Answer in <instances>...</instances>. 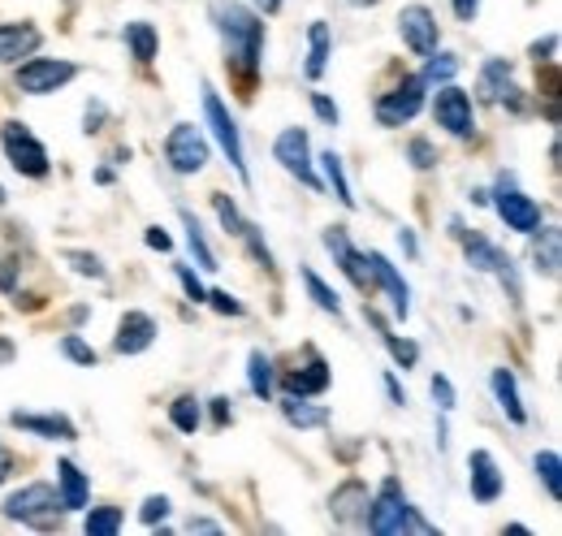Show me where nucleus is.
Wrapping results in <instances>:
<instances>
[{"mask_svg":"<svg viewBox=\"0 0 562 536\" xmlns=\"http://www.w3.org/2000/svg\"><path fill=\"white\" fill-rule=\"evenodd\" d=\"M209 18L225 44V66L234 69L243 82H256L260 62H265V22L238 0H212Z\"/></svg>","mask_w":562,"mask_h":536,"instance_id":"1","label":"nucleus"},{"mask_svg":"<svg viewBox=\"0 0 562 536\" xmlns=\"http://www.w3.org/2000/svg\"><path fill=\"white\" fill-rule=\"evenodd\" d=\"M372 533L390 536V533H432V524L416 515V506L403 498V489H398V480H385L381 484V493L376 498H368V520H363Z\"/></svg>","mask_w":562,"mask_h":536,"instance_id":"2","label":"nucleus"},{"mask_svg":"<svg viewBox=\"0 0 562 536\" xmlns=\"http://www.w3.org/2000/svg\"><path fill=\"white\" fill-rule=\"evenodd\" d=\"M0 147H4L9 165H13L22 178H48V169H53L48 147L26 131L22 122H4V131H0Z\"/></svg>","mask_w":562,"mask_h":536,"instance_id":"3","label":"nucleus"},{"mask_svg":"<svg viewBox=\"0 0 562 536\" xmlns=\"http://www.w3.org/2000/svg\"><path fill=\"white\" fill-rule=\"evenodd\" d=\"M57 511H61V498L44 480L22 484L18 493L4 498V520H13V524H48V515H57Z\"/></svg>","mask_w":562,"mask_h":536,"instance_id":"4","label":"nucleus"},{"mask_svg":"<svg viewBox=\"0 0 562 536\" xmlns=\"http://www.w3.org/2000/svg\"><path fill=\"white\" fill-rule=\"evenodd\" d=\"M165 160H169L173 174H200L209 165V138H204V131L191 126V122H178L169 131V138H165Z\"/></svg>","mask_w":562,"mask_h":536,"instance_id":"5","label":"nucleus"},{"mask_svg":"<svg viewBox=\"0 0 562 536\" xmlns=\"http://www.w3.org/2000/svg\"><path fill=\"white\" fill-rule=\"evenodd\" d=\"M204 118H209L212 126V138L221 143V152L229 156V165L238 169V178L247 182L251 174H247V156H243V134H238V122L229 118V109L221 104V96L212 91V87H204Z\"/></svg>","mask_w":562,"mask_h":536,"instance_id":"6","label":"nucleus"},{"mask_svg":"<svg viewBox=\"0 0 562 536\" xmlns=\"http://www.w3.org/2000/svg\"><path fill=\"white\" fill-rule=\"evenodd\" d=\"M432 122H437L441 131H450L454 138H468V134L476 131L472 96H468L463 87H454V82H441V91H437V100H432Z\"/></svg>","mask_w":562,"mask_h":536,"instance_id":"7","label":"nucleus"},{"mask_svg":"<svg viewBox=\"0 0 562 536\" xmlns=\"http://www.w3.org/2000/svg\"><path fill=\"white\" fill-rule=\"evenodd\" d=\"M74 78H78V66H70V62L31 57L26 66L18 69V91H26V96H53V91H61Z\"/></svg>","mask_w":562,"mask_h":536,"instance_id":"8","label":"nucleus"},{"mask_svg":"<svg viewBox=\"0 0 562 536\" xmlns=\"http://www.w3.org/2000/svg\"><path fill=\"white\" fill-rule=\"evenodd\" d=\"M420 109H424V78H403L394 91H385L376 100V122L394 131V126H407Z\"/></svg>","mask_w":562,"mask_h":536,"instance_id":"9","label":"nucleus"},{"mask_svg":"<svg viewBox=\"0 0 562 536\" xmlns=\"http://www.w3.org/2000/svg\"><path fill=\"white\" fill-rule=\"evenodd\" d=\"M497 216H502L506 230H515V234H537V230H541V203L528 200L506 174H502V191H497Z\"/></svg>","mask_w":562,"mask_h":536,"instance_id":"10","label":"nucleus"},{"mask_svg":"<svg viewBox=\"0 0 562 536\" xmlns=\"http://www.w3.org/2000/svg\"><path fill=\"white\" fill-rule=\"evenodd\" d=\"M273 156L281 160V169H285V174H294L299 182L321 187V182H316V169H312V143H307V131H303V126L281 131L278 143H273Z\"/></svg>","mask_w":562,"mask_h":536,"instance_id":"11","label":"nucleus"},{"mask_svg":"<svg viewBox=\"0 0 562 536\" xmlns=\"http://www.w3.org/2000/svg\"><path fill=\"white\" fill-rule=\"evenodd\" d=\"M398 35H403V44H407L416 57L437 53V40H441L437 18H432V9H424V4H407V9L398 13Z\"/></svg>","mask_w":562,"mask_h":536,"instance_id":"12","label":"nucleus"},{"mask_svg":"<svg viewBox=\"0 0 562 536\" xmlns=\"http://www.w3.org/2000/svg\"><path fill=\"white\" fill-rule=\"evenodd\" d=\"M325 247H329V256L338 260V268L351 277L355 286H359V290H368V281H372V277H368V260L351 247V238H347V230H342V225H329V230H325Z\"/></svg>","mask_w":562,"mask_h":536,"instance_id":"13","label":"nucleus"},{"mask_svg":"<svg viewBox=\"0 0 562 536\" xmlns=\"http://www.w3.org/2000/svg\"><path fill=\"white\" fill-rule=\"evenodd\" d=\"M156 321L147 312H126L122 325H117V337H113V350L117 355H143L151 342H156Z\"/></svg>","mask_w":562,"mask_h":536,"instance_id":"14","label":"nucleus"},{"mask_svg":"<svg viewBox=\"0 0 562 536\" xmlns=\"http://www.w3.org/2000/svg\"><path fill=\"white\" fill-rule=\"evenodd\" d=\"M368 277H372V281L394 299V312H398V316H407V312H412V290H407L403 272L390 265L381 252H372V256H368Z\"/></svg>","mask_w":562,"mask_h":536,"instance_id":"15","label":"nucleus"},{"mask_svg":"<svg viewBox=\"0 0 562 536\" xmlns=\"http://www.w3.org/2000/svg\"><path fill=\"white\" fill-rule=\"evenodd\" d=\"M459 238H463V252H468V265L476 268V272H497L502 281L510 277V256L502 252V247H493L485 234H463L459 230Z\"/></svg>","mask_w":562,"mask_h":536,"instance_id":"16","label":"nucleus"},{"mask_svg":"<svg viewBox=\"0 0 562 536\" xmlns=\"http://www.w3.org/2000/svg\"><path fill=\"white\" fill-rule=\"evenodd\" d=\"M40 31L31 22H0V66H13L40 48Z\"/></svg>","mask_w":562,"mask_h":536,"instance_id":"17","label":"nucleus"},{"mask_svg":"<svg viewBox=\"0 0 562 536\" xmlns=\"http://www.w3.org/2000/svg\"><path fill=\"white\" fill-rule=\"evenodd\" d=\"M468 471H472L468 480H472V498H476V502H497V498H502V471H497L490 450H472Z\"/></svg>","mask_w":562,"mask_h":536,"instance_id":"18","label":"nucleus"},{"mask_svg":"<svg viewBox=\"0 0 562 536\" xmlns=\"http://www.w3.org/2000/svg\"><path fill=\"white\" fill-rule=\"evenodd\" d=\"M22 433H35V437H48V442H74L78 428H74L66 415H35V411H13L9 415Z\"/></svg>","mask_w":562,"mask_h":536,"instance_id":"19","label":"nucleus"},{"mask_svg":"<svg viewBox=\"0 0 562 536\" xmlns=\"http://www.w3.org/2000/svg\"><path fill=\"white\" fill-rule=\"evenodd\" d=\"M325 390H329V364L325 359H312L307 368L285 377V394H294V399H312V394H325Z\"/></svg>","mask_w":562,"mask_h":536,"instance_id":"20","label":"nucleus"},{"mask_svg":"<svg viewBox=\"0 0 562 536\" xmlns=\"http://www.w3.org/2000/svg\"><path fill=\"white\" fill-rule=\"evenodd\" d=\"M493 394H497V406L506 411V420L510 424H528V411H524V402H519V386H515V377L506 372V368H497L490 377Z\"/></svg>","mask_w":562,"mask_h":536,"instance_id":"21","label":"nucleus"},{"mask_svg":"<svg viewBox=\"0 0 562 536\" xmlns=\"http://www.w3.org/2000/svg\"><path fill=\"white\" fill-rule=\"evenodd\" d=\"M57 480H61V511H82L87 506V476L74 468L70 459L57 464Z\"/></svg>","mask_w":562,"mask_h":536,"instance_id":"22","label":"nucleus"},{"mask_svg":"<svg viewBox=\"0 0 562 536\" xmlns=\"http://www.w3.org/2000/svg\"><path fill=\"white\" fill-rule=\"evenodd\" d=\"M510 78H515L510 62H502V57L485 62V66H481V96H485V100H506V91H515Z\"/></svg>","mask_w":562,"mask_h":536,"instance_id":"23","label":"nucleus"},{"mask_svg":"<svg viewBox=\"0 0 562 536\" xmlns=\"http://www.w3.org/2000/svg\"><path fill=\"white\" fill-rule=\"evenodd\" d=\"M182 225H187V247H191V256H195V265L204 268V272H216V256H212L209 238H204V225H200V216L195 212H187L182 208Z\"/></svg>","mask_w":562,"mask_h":536,"instance_id":"24","label":"nucleus"},{"mask_svg":"<svg viewBox=\"0 0 562 536\" xmlns=\"http://www.w3.org/2000/svg\"><path fill=\"white\" fill-rule=\"evenodd\" d=\"M307 40H312V53H307V78L316 82L325 66H329V44H334V35H329V22H312L307 26Z\"/></svg>","mask_w":562,"mask_h":536,"instance_id":"25","label":"nucleus"},{"mask_svg":"<svg viewBox=\"0 0 562 536\" xmlns=\"http://www.w3.org/2000/svg\"><path fill=\"white\" fill-rule=\"evenodd\" d=\"M247 386H251V394L256 399H273V359L265 355V350H251V359H247Z\"/></svg>","mask_w":562,"mask_h":536,"instance_id":"26","label":"nucleus"},{"mask_svg":"<svg viewBox=\"0 0 562 536\" xmlns=\"http://www.w3.org/2000/svg\"><path fill=\"white\" fill-rule=\"evenodd\" d=\"M281 415H285V424H294V428H321L325 420H329V411L325 406H312L307 399H281Z\"/></svg>","mask_w":562,"mask_h":536,"instance_id":"27","label":"nucleus"},{"mask_svg":"<svg viewBox=\"0 0 562 536\" xmlns=\"http://www.w3.org/2000/svg\"><path fill=\"white\" fill-rule=\"evenodd\" d=\"M359 506L368 511V489H363L359 480H347V484L334 493V515H338L342 524H359Z\"/></svg>","mask_w":562,"mask_h":536,"instance_id":"28","label":"nucleus"},{"mask_svg":"<svg viewBox=\"0 0 562 536\" xmlns=\"http://www.w3.org/2000/svg\"><path fill=\"white\" fill-rule=\"evenodd\" d=\"M169 420H173V428H178V433H195V428L204 424L200 399H195V394H182V399H173V402H169Z\"/></svg>","mask_w":562,"mask_h":536,"instance_id":"29","label":"nucleus"},{"mask_svg":"<svg viewBox=\"0 0 562 536\" xmlns=\"http://www.w3.org/2000/svg\"><path fill=\"white\" fill-rule=\"evenodd\" d=\"M303 286H307V294H312V303H316L321 312L342 316V299H338V290H329V286L321 281V272H316V268H303Z\"/></svg>","mask_w":562,"mask_h":536,"instance_id":"30","label":"nucleus"},{"mask_svg":"<svg viewBox=\"0 0 562 536\" xmlns=\"http://www.w3.org/2000/svg\"><path fill=\"white\" fill-rule=\"evenodd\" d=\"M82 528H87V536L122 533V511H117V506H91L87 520H82Z\"/></svg>","mask_w":562,"mask_h":536,"instance_id":"31","label":"nucleus"},{"mask_svg":"<svg viewBox=\"0 0 562 536\" xmlns=\"http://www.w3.org/2000/svg\"><path fill=\"white\" fill-rule=\"evenodd\" d=\"M321 165H325V178H329V187H334V196H338V203H347V208H355L351 182H347V169H342V156H338V152H325V156H321Z\"/></svg>","mask_w":562,"mask_h":536,"instance_id":"32","label":"nucleus"},{"mask_svg":"<svg viewBox=\"0 0 562 536\" xmlns=\"http://www.w3.org/2000/svg\"><path fill=\"white\" fill-rule=\"evenodd\" d=\"M126 44H131V53H135L139 62H156L160 40H156V31H151L147 22H131V26H126Z\"/></svg>","mask_w":562,"mask_h":536,"instance_id":"33","label":"nucleus"},{"mask_svg":"<svg viewBox=\"0 0 562 536\" xmlns=\"http://www.w3.org/2000/svg\"><path fill=\"white\" fill-rule=\"evenodd\" d=\"M562 464H559V455H554V450H541V455H537V476H541V480H546V493H550V498H554V502H559L562 498Z\"/></svg>","mask_w":562,"mask_h":536,"instance_id":"34","label":"nucleus"},{"mask_svg":"<svg viewBox=\"0 0 562 536\" xmlns=\"http://www.w3.org/2000/svg\"><path fill=\"white\" fill-rule=\"evenodd\" d=\"M212 208H216V216H221V225H225V234H234V238H243V230H247V216L238 212V203L225 200V196H212Z\"/></svg>","mask_w":562,"mask_h":536,"instance_id":"35","label":"nucleus"},{"mask_svg":"<svg viewBox=\"0 0 562 536\" xmlns=\"http://www.w3.org/2000/svg\"><path fill=\"white\" fill-rule=\"evenodd\" d=\"M532 260L537 268H546V272H559V230H546L541 238H537V252H532Z\"/></svg>","mask_w":562,"mask_h":536,"instance_id":"36","label":"nucleus"},{"mask_svg":"<svg viewBox=\"0 0 562 536\" xmlns=\"http://www.w3.org/2000/svg\"><path fill=\"white\" fill-rule=\"evenodd\" d=\"M454 74H459V57H450V53H437V57H432V53H428V66H424V82H450V78H454Z\"/></svg>","mask_w":562,"mask_h":536,"instance_id":"37","label":"nucleus"},{"mask_svg":"<svg viewBox=\"0 0 562 536\" xmlns=\"http://www.w3.org/2000/svg\"><path fill=\"white\" fill-rule=\"evenodd\" d=\"M61 355H66V359H74V364H82V368H95V364H100V355H95V350H91V346H87L78 334L61 337Z\"/></svg>","mask_w":562,"mask_h":536,"instance_id":"38","label":"nucleus"},{"mask_svg":"<svg viewBox=\"0 0 562 536\" xmlns=\"http://www.w3.org/2000/svg\"><path fill=\"white\" fill-rule=\"evenodd\" d=\"M66 265H70L78 277H95V281H104V277H109L104 265H100L91 252H66Z\"/></svg>","mask_w":562,"mask_h":536,"instance_id":"39","label":"nucleus"},{"mask_svg":"<svg viewBox=\"0 0 562 536\" xmlns=\"http://www.w3.org/2000/svg\"><path fill=\"white\" fill-rule=\"evenodd\" d=\"M385 346H390V355H394L403 368H412V364L420 359V346H416V342H403V337L385 334Z\"/></svg>","mask_w":562,"mask_h":536,"instance_id":"40","label":"nucleus"},{"mask_svg":"<svg viewBox=\"0 0 562 536\" xmlns=\"http://www.w3.org/2000/svg\"><path fill=\"white\" fill-rule=\"evenodd\" d=\"M173 272H178V281H182V290H187V294H191L195 303H204V299H209V290H204V281L195 277V268H191V265H178V268H173Z\"/></svg>","mask_w":562,"mask_h":536,"instance_id":"41","label":"nucleus"},{"mask_svg":"<svg viewBox=\"0 0 562 536\" xmlns=\"http://www.w3.org/2000/svg\"><path fill=\"white\" fill-rule=\"evenodd\" d=\"M165 515H169V498H165V493H151V498H147V502L139 506L143 524H160Z\"/></svg>","mask_w":562,"mask_h":536,"instance_id":"42","label":"nucleus"},{"mask_svg":"<svg viewBox=\"0 0 562 536\" xmlns=\"http://www.w3.org/2000/svg\"><path fill=\"white\" fill-rule=\"evenodd\" d=\"M204 303H212L221 316H243V303H238L229 290H209V299H204Z\"/></svg>","mask_w":562,"mask_h":536,"instance_id":"43","label":"nucleus"},{"mask_svg":"<svg viewBox=\"0 0 562 536\" xmlns=\"http://www.w3.org/2000/svg\"><path fill=\"white\" fill-rule=\"evenodd\" d=\"M312 109H316V118H321L325 126H338V122H342V113H338V104H334L329 96H321V91L312 96Z\"/></svg>","mask_w":562,"mask_h":536,"instance_id":"44","label":"nucleus"},{"mask_svg":"<svg viewBox=\"0 0 562 536\" xmlns=\"http://www.w3.org/2000/svg\"><path fill=\"white\" fill-rule=\"evenodd\" d=\"M432 399H437V406H441V411H454V386H450L441 372L432 377Z\"/></svg>","mask_w":562,"mask_h":536,"instance_id":"45","label":"nucleus"},{"mask_svg":"<svg viewBox=\"0 0 562 536\" xmlns=\"http://www.w3.org/2000/svg\"><path fill=\"white\" fill-rule=\"evenodd\" d=\"M432 160H437L432 156V143L428 138H412V165L416 169H432Z\"/></svg>","mask_w":562,"mask_h":536,"instance_id":"46","label":"nucleus"},{"mask_svg":"<svg viewBox=\"0 0 562 536\" xmlns=\"http://www.w3.org/2000/svg\"><path fill=\"white\" fill-rule=\"evenodd\" d=\"M143 238H147V247H151V252H173V238H169V234H165L160 225H151V230H147Z\"/></svg>","mask_w":562,"mask_h":536,"instance_id":"47","label":"nucleus"},{"mask_svg":"<svg viewBox=\"0 0 562 536\" xmlns=\"http://www.w3.org/2000/svg\"><path fill=\"white\" fill-rule=\"evenodd\" d=\"M476 13H481V0H454V18L459 22H472Z\"/></svg>","mask_w":562,"mask_h":536,"instance_id":"48","label":"nucleus"},{"mask_svg":"<svg viewBox=\"0 0 562 536\" xmlns=\"http://www.w3.org/2000/svg\"><path fill=\"white\" fill-rule=\"evenodd\" d=\"M212 420H216V424H229V420H234V411H229V399H212Z\"/></svg>","mask_w":562,"mask_h":536,"instance_id":"49","label":"nucleus"},{"mask_svg":"<svg viewBox=\"0 0 562 536\" xmlns=\"http://www.w3.org/2000/svg\"><path fill=\"white\" fill-rule=\"evenodd\" d=\"M9 476H13V450H9L4 442H0V484H4Z\"/></svg>","mask_w":562,"mask_h":536,"instance_id":"50","label":"nucleus"},{"mask_svg":"<svg viewBox=\"0 0 562 536\" xmlns=\"http://www.w3.org/2000/svg\"><path fill=\"white\" fill-rule=\"evenodd\" d=\"M13 272H18L13 260H0V290H13Z\"/></svg>","mask_w":562,"mask_h":536,"instance_id":"51","label":"nucleus"},{"mask_svg":"<svg viewBox=\"0 0 562 536\" xmlns=\"http://www.w3.org/2000/svg\"><path fill=\"white\" fill-rule=\"evenodd\" d=\"M13 355H18V350H13V342H9V337H0V368H9V364H13Z\"/></svg>","mask_w":562,"mask_h":536,"instance_id":"52","label":"nucleus"},{"mask_svg":"<svg viewBox=\"0 0 562 536\" xmlns=\"http://www.w3.org/2000/svg\"><path fill=\"white\" fill-rule=\"evenodd\" d=\"M100 118H104V109H100V104H91V109H87V134L100 131Z\"/></svg>","mask_w":562,"mask_h":536,"instance_id":"53","label":"nucleus"},{"mask_svg":"<svg viewBox=\"0 0 562 536\" xmlns=\"http://www.w3.org/2000/svg\"><path fill=\"white\" fill-rule=\"evenodd\" d=\"M187 528H191V533H221V524H212V520H191Z\"/></svg>","mask_w":562,"mask_h":536,"instance_id":"54","label":"nucleus"},{"mask_svg":"<svg viewBox=\"0 0 562 536\" xmlns=\"http://www.w3.org/2000/svg\"><path fill=\"white\" fill-rule=\"evenodd\" d=\"M385 386H390V399L398 402V406H403V402H407V399H403V390H398V381H394V377H385Z\"/></svg>","mask_w":562,"mask_h":536,"instance_id":"55","label":"nucleus"},{"mask_svg":"<svg viewBox=\"0 0 562 536\" xmlns=\"http://www.w3.org/2000/svg\"><path fill=\"white\" fill-rule=\"evenodd\" d=\"M256 4H260V13H278L281 9V0H256Z\"/></svg>","mask_w":562,"mask_h":536,"instance_id":"56","label":"nucleus"},{"mask_svg":"<svg viewBox=\"0 0 562 536\" xmlns=\"http://www.w3.org/2000/svg\"><path fill=\"white\" fill-rule=\"evenodd\" d=\"M351 4H376V0H351Z\"/></svg>","mask_w":562,"mask_h":536,"instance_id":"57","label":"nucleus"},{"mask_svg":"<svg viewBox=\"0 0 562 536\" xmlns=\"http://www.w3.org/2000/svg\"><path fill=\"white\" fill-rule=\"evenodd\" d=\"M0 203H4V191H0Z\"/></svg>","mask_w":562,"mask_h":536,"instance_id":"58","label":"nucleus"}]
</instances>
